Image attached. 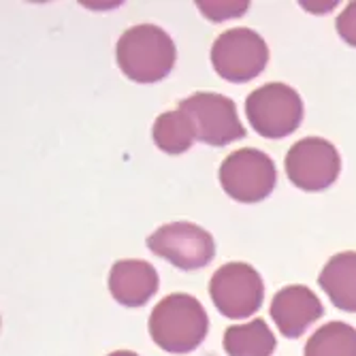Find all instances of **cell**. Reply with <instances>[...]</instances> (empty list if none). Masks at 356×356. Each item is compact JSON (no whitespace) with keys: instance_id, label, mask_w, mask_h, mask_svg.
Wrapping results in <instances>:
<instances>
[{"instance_id":"obj_1","label":"cell","mask_w":356,"mask_h":356,"mask_svg":"<svg viewBox=\"0 0 356 356\" xmlns=\"http://www.w3.org/2000/svg\"><path fill=\"white\" fill-rule=\"evenodd\" d=\"M248 118L256 133L269 139L286 137L303 118L299 94L284 83H269L248 99Z\"/></svg>"},{"instance_id":"obj_7","label":"cell","mask_w":356,"mask_h":356,"mask_svg":"<svg viewBox=\"0 0 356 356\" xmlns=\"http://www.w3.org/2000/svg\"><path fill=\"white\" fill-rule=\"evenodd\" d=\"M337 30L346 43L356 47V3H352L337 19Z\"/></svg>"},{"instance_id":"obj_6","label":"cell","mask_w":356,"mask_h":356,"mask_svg":"<svg viewBox=\"0 0 356 356\" xmlns=\"http://www.w3.org/2000/svg\"><path fill=\"white\" fill-rule=\"evenodd\" d=\"M305 356H356V331L343 322H329L307 341Z\"/></svg>"},{"instance_id":"obj_2","label":"cell","mask_w":356,"mask_h":356,"mask_svg":"<svg viewBox=\"0 0 356 356\" xmlns=\"http://www.w3.org/2000/svg\"><path fill=\"white\" fill-rule=\"evenodd\" d=\"M339 154L337 149L325 139H303L286 158L288 177L301 190H325L329 188L339 175Z\"/></svg>"},{"instance_id":"obj_4","label":"cell","mask_w":356,"mask_h":356,"mask_svg":"<svg viewBox=\"0 0 356 356\" xmlns=\"http://www.w3.org/2000/svg\"><path fill=\"white\" fill-rule=\"evenodd\" d=\"M271 312L286 337H299L309 322L322 316V303L305 286H290L275 297Z\"/></svg>"},{"instance_id":"obj_3","label":"cell","mask_w":356,"mask_h":356,"mask_svg":"<svg viewBox=\"0 0 356 356\" xmlns=\"http://www.w3.org/2000/svg\"><path fill=\"white\" fill-rule=\"evenodd\" d=\"M181 111L192 113L199 124V139L211 145H224L243 137V128L235 115V103L218 94H194L181 101Z\"/></svg>"},{"instance_id":"obj_5","label":"cell","mask_w":356,"mask_h":356,"mask_svg":"<svg viewBox=\"0 0 356 356\" xmlns=\"http://www.w3.org/2000/svg\"><path fill=\"white\" fill-rule=\"evenodd\" d=\"M320 286L335 307L356 312V252L333 256L320 273Z\"/></svg>"}]
</instances>
